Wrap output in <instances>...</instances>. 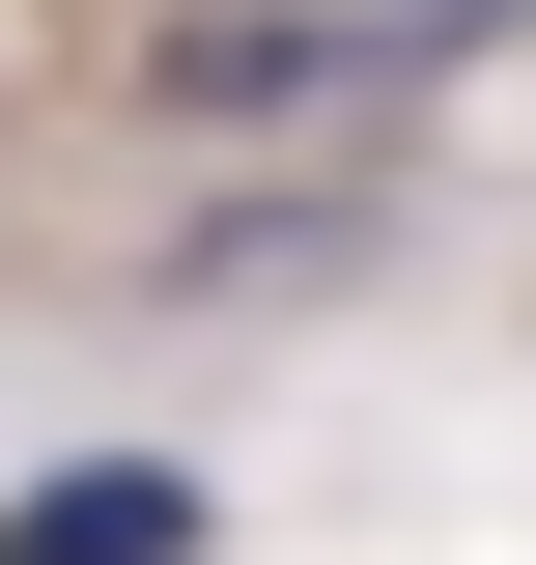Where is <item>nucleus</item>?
Instances as JSON below:
<instances>
[{
	"mask_svg": "<svg viewBox=\"0 0 536 565\" xmlns=\"http://www.w3.org/2000/svg\"><path fill=\"white\" fill-rule=\"evenodd\" d=\"M0 565H226V481L199 452H29L0 481Z\"/></svg>",
	"mask_w": 536,
	"mask_h": 565,
	"instance_id": "1",
	"label": "nucleus"
}]
</instances>
